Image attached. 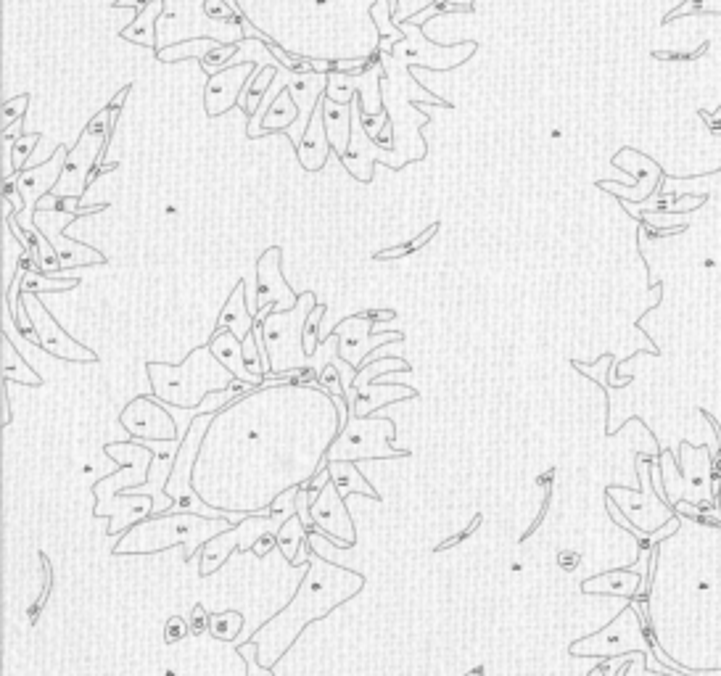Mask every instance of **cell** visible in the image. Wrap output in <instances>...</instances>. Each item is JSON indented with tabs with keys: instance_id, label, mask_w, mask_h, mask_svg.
Returning a JSON list of instances; mask_svg holds the SVG:
<instances>
[{
	"instance_id": "obj_1",
	"label": "cell",
	"mask_w": 721,
	"mask_h": 676,
	"mask_svg": "<svg viewBox=\"0 0 721 676\" xmlns=\"http://www.w3.org/2000/svg\"><path fill=\"white\" fill-rule=\"evenodd\" d=\"M365 576L333 563L320 555H309L307 576L296 587V595L286 608H280L273 618H267L265 624L259 626L251 637H262V634L275 632V653L273 666L283 655L294 647L296 637L307 629L312 621L331 616L333 610L341 608L344 603L354 600L365 589Z\"/></svg>"
},
{
	"instance_id": "obj_2",
	"label": "cell",
	"mask_w": 721,
	"mask_h": 676,
	"mask_svg": "<svg viewBox=\"0 0 721 676\" xmlns=\"http://www.w3.org/2000/svg\"><path fill=\"white\" fill-rule=\"evenodd\" d=\"M249 513L230 515V518H206L196 513H156L146 521L130 526L125 539L111 547V555H159V552L170 550L175 544L185 547V563H191L196 555V547L212 542L228 529L238 526Z\"/></svg>"
},
{
	"instance_id": "obj_3",
	"label": "cell",
	"mask_w": 721,
	"mask_h": 676,
	"mask_svg": "<svg viewBox=\"0 0 721 676\" xmlns=\"http://www.w3.org/2000/svg\"><path fill=\"white\" fill-rule=\"evenodd\" d=\"M397 436V423L381 412H373L368 418H360L349 410L346 423L341 426L339 436L333 441L325 460L328 463H339V460H381V457H410V449H397L391 441Z\"/></svg>"
},
{
	"instance_id": "obj_4",
	"label": "cell",
	"mask_w": 721,
	"mask_h": 676,
	"mask_svg": "<svg viewBox=\"0 0 721 676\" xmlns=\"http://www.w3.org/2000/svg\"><path fill=\"white\" fill-rule=\"evenodd\" d=\"M217 415H220V412H209L201 426H196L199 415L191 418L188 434L180 439V447H177L172 471L170 476H167V481H164L162 492L164 497L170 500V505L164 507L162 513H196V515H206V518H230V515H238V513H228V510L209 507L204 500H201L199 494L191 489V473L193 468H196V460H199L201 441H204L206 428L217 420Z\"/></svg>"
},
{
	"instance_id": "obj_5",
	"label": "cell",
	"mask_w": 721,
	"mask_h": 676,
	"mask_svg": "<svg viewBox=\"0 0 721 676\" xmlns=\"http://www.w3.org/2000/svg\"><path fill=\"white\" fill-rule=\"evenodd\" d=\"M304 296L299 294V304L288 312H267L262 320V331H265V352L270 362V373L267 378H283V375H296L307 368L309 352L307 338H304V323H307V307Z\"/></svg>"
},
{
	"instance_id": "obj_6",
	"label": "cell",
	"mask_w": 721,
	"mask_h": 676,
	"mask_svg": "<svg viewBox=\"0 0 721 676\" xmlns=\"http://www.w3.org/2000/svg\"><path fill=\"white\" fill-rule=\"evenodd\" d=\"M365 383L352 381L349 383V394H352V412L360 418H368L381 407L402 402V399H418V391L410 386H381L378 378L386 373H410L412 365L402 357H378L370 365H365Z\"/></svg>"
},
{
	"instance_id": "obj_7",
	"label": "cell",
	"mask_w": 721,
	"mask_h": 676,
	"mask_svg": "<svg viewBox=\"0 0 721 676\" xmlns=\"http://www.w3.org/2000/svg\"><path fill=\"white\" fill-rule=\"evenodd\" d=\"M399 30L405 32V37L394 45V51L391 56L407 67H428V69H436V72H442V69H452V67H460L465 61L471 59L473 51H476V43H455L452 48H442V45H431L423 35V27L415 22H399L397 24Z\"/></svg>"
},
{
	"instance_id": "obj_8",
	"label": "cell",
	"mask_w": 721,
	"mask_h": 676,
	"mask_svg": "<svg viewBox=\"0 0 721 676\" xmlns=\"http://www.w3.org/2000/svg\"><path fill=\"white\" fill-rule=\"evenodd\" d=\"M24 302H27V312H30V320L35 325L37 336H40V346L37 349H43V352L53 354V357H59V360H67V362H90V365H96L98 362V354L88 346H82L80 341H74L59 323H56V317L48 312V307L43 304V294H22Z\"/></svg>"
},
{
	"instance_id": "obj_9",
	"label": "cell",
	"mask_w": 721,
	"mask_h": 676,
	"mask_svg": "<svg viewBox=\"0 0 721 676\" xmlns=\"http://www.w3.org/2000/svg\"><path fill=\"white\" fill-rule=\"evenodd\" d=\"M109 143L111 140L106 138V135L93 133V130L85 127L80 140L74 143V148H69L67 164H64L61 180L56 183L53 193H56V196H69V199H82V193L88 188L90 169L106 159Z\"/></svg>"
},
{
	"instance_id": "obj_10",
	"label": "cell",
	"mask_w": 721,
	"mask_h": 676,
	"mask_svg": "<svg viewBox=\"0 0 721 676\" xmlns=\"http://www.w3.org/2000/svg\"><path fill=\"white\" fill-rule=\"evenodd\" d=\"M333 331L339 336V357L344 360L346 368L352 370V375L365 368V357L373 349H381L383 344H391V341H405L402 331L376 333V323H370L360 315L346 317Z\"/></svg>"
},
{
	"instance_id": "obj_11",
	"label": "cell",
	"mask_w": 721,
	"mask_h": 676,
	"mask_svg": "<svg viewBox=\"0 0 721 676\" xmlns=\"http://www.w3.org/2000/svg\"><path fill=\"white\" fill-rule=\"evenodd\" d=\"M273 304L278 312H288L299 304V294L294 288L288 286L283 278V251L280 246H270V249L259 257L257 262V302L251 307V312L262 320L267 307Z\"/></svg>"
},
{
	"instance_id": "obj_12",
	"label": "cell",
	"mask_w": 721,
	"mask_h": 676,
	"mask_svg": "<svg viewBox=\"0 0 721 676\" xmlns=\"http://www.w3.org/2000/svg\"><path fill=\"white\" fill-rule=\"evenodd\" d=\"M119 423L138 441H180L177 420L156 402L154 394L135 397L119 415Z\"/></svg>"
},
{
	"instance_id": "obj_13",
	"label": "cell",
	"mask_w": 721,
	"mask_h": 676,
	"mask_svg": "<svg viewBox=\"0 0 721 676\" xmlns=\"http://www.w3.org/2000/svg\"><path fill=\"white\" fill-rule=\"evenodd\" d=\"M312 523H315V529L323 534L333 547H339V550H352L354 542H357V531H354V523H352V515L346 510V500L339 494L336 484L325 486L323 494L312 502Z\"/></svg>"
},
{
	"instance_id": "obj_14",
	"label": "cell",
	"mask_w": 721,
	"mask_h": 676,
	"mask_svg": "<svg viewBox=\"0 0 721 676\" xmlns=\"http://www.w3.org/2000/svg\"><path fill=\"white\" fill-rule=\"evenodd\" d=\"M275 80L283 85V88L291 90V96H294L296 106H299V119H296L294 125L288 127L286 133L291 135V143L294 148H299L304 138V130H307L309 119L315 114L317 103L320 98L325 96V88H328V74H320V72H294V69H288L280 64L278 74H275Z\"/></svg>"
},
{
	"instance_id": "obj_15",
	"label": "cell",
	"mask_w": 721,
	"mask_h": 676,
	"mask_svg": "<svg viewBox=\"0 0 721 676\" xmlns=\"http://www.w3.org/2000/svg\"><path fill=\"white\" fill-rule=\"evenodd\" d=\"M341 164H346V169L352 172L357 180L362 183H370L373 180V164L376 162H389L391 167H402V159L391 154V148L386 151V146H378L376 140L370 138L368 130L362 127L360 111H357V103H354V122H352V140H349V148L346 154L339 159Z\"/></svg>"
},
{
	"instance_id": "obj_16",
	"label": "cell",
	"mask_w": 721,
	"mask_h": 676,
	"mask_svg": "<svg viewBox=\"0 0 721 676\" xmlns=\"http://www.w3.org/2000/svg\"><path fill=\"white\" fill-rule=\"evenodd\" d=\"M257 72V64H238V67H228L222 72L212 74L206 82L204 93V106L209 117H222L225 111H230L236 103H241L243 90L249 85V80Z\"/></svg>"
},
{
	"instance_id": "obj_17",
	"label": "cell",
	"mask_w": 721,
	"mask_h": 676,
	"mask_svg": "<svg viewBox=\"0 0 721 676\" xmlns=\"http://www.w3.org/2000/svg\"><path fill=\"white\" fill-rule=\"evenodd\" d=\"M67 154V146H56V151H53L48 162L16 172V175H19V193H22L24 199V212L35 214L37 204H40L48 193H53L56 183L61 180L64 164H67Z\"/></svg>"
},
{
	"instance_id": "obj_18",
	"label": "cell",
	"mask_w": 721,
	"mask_h": 676,
	"mask_svg": "<svg viewBox=\"0 0 721 676\" xmlns=\"http://www.w3.org/2000/svg\"><path fill=\"white\" fill-rule=\"evenodd\" d=\"M331 140H328V133H325V109H323V98L317 103L315 114L309 119L307 130H304V138L296 148V156H299V162H302L304 169L309 172H320L328 162V156H331Z\"/></svg>"
},
{
	"instance_id": "obj_19",
	"label": "cell",
	"mask_w": 721,
	"mask_h": 676,
	"mask_svg": "<svg viewBox=\"0 0 721 676\" xmlns=\"http://www.w3.org/2000/svg\"><path fill=\"white\" fill-rule=\"evenodd\" d=\"M254 323H257V315H254L249 304H246V283L238 280V286L233 288V294L228 296V302H225L220 317H217V325H214L212 336L233 331L243 341V338L251 333Z\"/></svg>"
},
{
	"instance_id": "obj_20",
	"label": "cell",
	"mask_w": 721,
	"mask_h": 676,
	"mask_svg": "<svg viewBox=\"0 0 721 676\" xmlns=\"http://www.w3.org/2000/svg\"><path fill=\"white\" fill-rule=\"evenodd\" d=\"M323 109H325V133L331 140L333 154L344 156L352 140V122H354V101L352 103H336L328 96H323Z\"/></svg>"
},
{
	"instance_id": "obj_21",
	"label": "cell",
	"mask_w": 721,
	"mask_h": 676,
	"mask_svg": "<svg viewBox=\"0 0 721 676\" xmlns=\"http://www.w3.org/2000/svg\"><path fill=\"white\" fill-rule=\"evenodd\" d=\"M206 346L212 349V354L217 360L228 368V373H233L238 381H246V383H254V386H262L257 375H251L243 365V341L236 336L233 331H225V333H217V336H209Z\"/></svg>"
},
{
	"instance_id": "obj_22",
	"label": "cell",
	"mask_w": 721,
	"mask_h": 676,
	"mask_svg": "<svg viewBox=\"0 0 721 676\" xmlns=\"http://www.w3.org/2000/svg\"><path fill=\"white\" fill-rule=\"evenodd\" d=\"M328 468H331L333 484H336V489H339V494L344 497V500L349 497V494H362V497H368V500H376V502L383 500L381 494H378L376 489L368 484V478L362 476L360 468H357V463H352V460L328 463Z\"/></svg>"
},
{
	"instance_id": "obj_23",
	"label": "cell",
	"mask_w": 721,
	"mask_h": 676,
	"mask_svg": "<svg viewBox=\"0 0 721 676\" xmlns=\"http://www.w3.org/2000/svg\"><path fill=\"white\" fill-rule=\"evenodd\" d=\"M0 344H3V381L24 383V386H32V389H40V386H45L43 378H40L35 370H32L30 362L24 360L22 352L16 349L14 341L6 336V331H3V336H0Z\"/></svg>"
},
{
	"instance_id": "obj_24",
	"label": "cell",
	"mask_w": 721,
	"mask_h": 676,
	"mask_svg": "<svg viewBox=\"0 0 721 676\" xmlns=\"http://www.w3.org/2000/svg\"><path fill=\"white\" fill-rule=\"evenodd\" d=\"M296 119H299V106H296L291 90L283 88L278 93V98L267 106L265 117H262V125H259V138H262V135L278 133V130L280 133H286Z\"/></svg>"
},
{
	"instance_id": "obj_25",
	"label": "cell",
	"mask_w": 721,
	"mask_h": 676,
	"mask_svg": "<svg viewBox=\"0 0 721 676\" xmlns=\"http://www.w3.org/2000/svg\"><path fill=\"white\" fill-rule=\"evenodd\" d=\"M164 14V0H154L151 6L143 8L140 14H135L133 24L125 27V30L119 32V35L130 40V43H140L156 51L159 48V37H156V19Z\"/></svg>"
},
{
	"instance_id": "obj_26",
	"label": "cell",
	"mask_w": 721,
	"mask_h": 676,
	"mask_svg": "<svg viewBox=\"0 0 721 676\" xmlns=\"http://www.w3.org/2000/svg\"><path fill=\"white\" fill-rule=\"evenodd\" d=\"M241 526V523H238ZM238 526L228 529L225 534L220 537H214L212 542L204 544V552H201V563H199V576L206 579V576H212L217 568L230 558V552L241 547V534H238Z\"/></svg>"
},
{
	"instance_id": "obj_27",
	"label": "cell",
	"mask_w": 721,
	"mask_h": 676,
	"mask_svg": "<svg viewBox=\"0 0 721 676\" xmlns=\"http://www.w3.org/2000/svg\"><path fill=\"white\" fill-rule=\"evenodd\" d=\"M703 201H706V196H682V199H679L677 193H653V196H648V199L640 201V204H629V201H624V206L634 214V217H637V214L642 212H655V214L690 212V209L703 206Z\"/></svg>"
},
{
	"instance_id": "obj_28",
	"label": "cell",
	"mask_w": 721,
	"mask_h": 676,
	"mask_svg": "<svg viewBox=\"0 0 721 676\" xmlns=\"http://www.w3.org/2000/svg\"><path fill=\"white\" fill-rule=\"evenodd\" d=\"M640 576L634 574L632 568H624V571H613V574L595 576V579H587L582 584V592H611V595H624L634 597L640 592Z\"/></svg>"
},
{
	"instance_id": "obj_29",
	"label": "cell",
	"mask_w": 721,
	"mask_h": 676,
	"mask_svg": "<svg viewBox=\"0 0 721 676\" xmlns=\"http://www.w3.org/2000/svg\"><path fill=\"white\" fill-rule=\"evenodd\" d=\"M278 537V547L286 552V560L294 568H299V550L309 542V526L302 521V515H291L288 521H283L275 531Z\"/></svg>"
},
{
	"instance_id": "obj_30",
	"label": "cell",
	"mask_w": 721,
	"mask_h": 676,
	"mask_svg": "<svg viewBox=\"0 0 721 676\" xmlns=\"http://www.w3.org/2000/svg\"><path fill=\"white\" fill-rule=\"evenodd\" d=\"M275 74H278V67H257L254 77L249 80V85L243 90L241 103H238L249 117H257L259 106H262L265 96L270 93V88H273Z\"/></svg>"
},
{
	"instance_id": "obj_31",
	"label": "cell",
	"mask_w": 721,
	"mask_h": 676,
	"mask_svg": "<svg viewBox=\"0 0 721 676\" xmlns=\"http://www.w3.org/2000/svg\"><path fill=\"white\" fill-rule=\"evenodd\" d=\"M220 40L217 37H193V40H185V43H175L172 48H162L156 51V59L159 61H180V59H204L206 53L217 48Z\"/></svg>"
},
{
	"instance_id": "obj_32",
	"label": "cell",
	"mask_w": 721,
	"mask_h": 676,
	"mask_svg": "<svg viewBox=\"0 0 721 676\" xmlns=\"http://www.w3.org/2000/svg\"><path fill=\"white\" fill-rule=\"evenodd\" d=\"M243 629V613L238 610H225V613H214L209 618V634L217 642H236Z\"/></svg>"
},
{
	"instance_id": "obj_33",
	"label": "cell",
	"mask_w": 721,
	"mask_h": 676,
	"mask_svg": "<svg viewBox=\"0 0 721 676\" xmlns=\"http://www.w3.org/2000/svg\"><path fill=\"white\" fill-rule=\"evenodd\" d=\"M317 383L323 386V391H328V394H333V397L339 399V402H344V407H352V402H349V394L344 391V381H341L339 357L328 362V365H325V368L317 373Z\"/></svg>"
},
{
	"instance_id": "obj_34",
	"label": "cell",
	"mask_w": 721,
	"mask_h": 676,
	"mask_svg": "<svg viewBox=\"0 0 721 676\" xmlns=\"http://www.w3.org/2000/svg\"><path fill=\"white\" fill-rule=\"evenodd\" d=\"M40 566H43V589H40V595H37L35 603L27 608V618H30V624L35 626L37 621H40V613H43L45 603H48V597H51V589H53V566H51V560H48V555L45 552H40Z\"/></svg>"
},
{
	"instance_id": "obj_35",
	"label": "cell",
	"mask_w": 721,
	"mask_h": 676,
	"mask_svg": "<svg viewBox=\"0 0 721 676\" xmlns=\"http://www.w3.org/2000/svg\"><path fill=\"white\" fill-rule=\"evenodd\" d=\"M238 45L241 43H220L217 48H212V51L206 53L204 59H201V69H204L209 77L217 72H222V69H228V61L238 53Z\"/></svg>"
},
{
	"instance_id": "obj_36",
	"label": "cell",
	"mask_w": 721,
	"mask_h": 676,
	"mask_svg": "<svg viewBox=\"0 0 721 676\" xmlns=\"http://www.w3.org/2000/svg\"><path fill=\"white\" fill-rule=\"evenodd\" d=\"M436 233H439V222H434L431 228L423 230V233H420V236L415 238V241L402 243V246H394V249L378 251L376 262H383V259H399V257H407V254H415V251L423 249V246H426V243L436 236Z\"/></svg>"
},
{
	"instance_id": "obj_37",
	"label": "cell",
	"mask_w": 721,
	"mask_h": 676,
	"mask_svg": "<svg viewBox=\"0 0 721 676\" xmlns=\"http://www.w3.org/2000/svg\"><path fill=\"white\" fill-rule=\"evenodd\" d=\"M325 312H328V307L320 302L312 304V309H309L307 323H304V338H307L309 354L315 352V349H320V344H323V336H320V320L325 317Z\"/></svg>"
},
{
	"instance_id": "obj_38",
	"label": "cell",
	"mask_w": 721,
	"mask_h": 676,
	"mask_svg": "<svg viewBox=\"0 0 721 676\" xmlns=\"http://www.w3.org/2000/svg\"><path fill=\"white\" fill-rule=\"evenodd\" d=\"M40 138H43L40 133H27V135H22V138L11 140V159H14V172H22L24 164H27V159H30L32 151H35V146L40 143Z\"/></svg>"
},
{
	"instance_id": "obj_39",
	"label": "cell",
	"mask_w": 721,
	"mask_h": 676,
	"mask_svg": "<svg viewBox=\"0 0 721 676\" xmlns=\"http://www.w3.org/2000/svg\"><path fill=\"white\" fill-rule=\"evenodd\" d=\"M30 109V96H16L11 101H3V117H0V127L11 130L16 122H22L24 111Z\"/></svg>"
},
{
	"instance_id": "obj_40",
	"label": "cell",
	"mask_w": 721,
	"mask_h": 676,
	"mask_svg": "<svg viewBox=\"0 0 721 676\" xmlns=\"http://www.w3.org/2000/svg\"><path fill=\"white\" fill-rule=\"evenodd\" d=\"M436 0H397V8H394V14H391V22L399 24L410 19L412 14H418V11H426L428 6H434Z\"/></svg>"
},
{
	"instance_id": "obj_41",
	"label": "cell",
	"mask_w": 721,
	"mask_h": 676,
	"mask_svg": "<svg viewBox=\"0 0 721 676\" xmlns=\"http://www.w3.org/2000/svg\"><path fill=\"white\" fill-rule=\"evenodd\" d=\"M481 523H484V515L476 513V515H473V521L468 523V526H465L463 531H457L455 537H449V539H444L442 544H436L434 552H436V555H439V552L449 550V547H457V544H460V542H465V539H468V537H473V534H476V531H479Z\"/></svg>"
},
{
	"instance_id": "obj_42",
	"label": "cell",
	"mask_w": 721,
	"mask_h": 676,
	"mask_svg": "<svg viewBox=\"0 0 721 676\" xmlns=\"http://www.w3.org/2000/svg\"><path fill=\"white\" fill-rule=\"evenodd\" d=\"M188 634H191V626H188L185 618L172 616L170 621L164 624V642H167V645H177V642H183Z\"/></svg>"
},
{
	"instance_id": "obj_43",
	"label": "cell",
	"mask_w": 721,
	"mask_h": 676,
	"mask_svg": "<svg viewBox=\"0 0 721 676\" xmlns=\"http://www.w3.org/2000/svg\"><path fill=\"white\" fill-rule=\"evenodd\" d=\"M209 618H212V613L204 608L201 603L193 605L191 610V621H188V626H191V634L193 637H199V634L209 632Z\"/></svg>"
},
{
	"instance_id": "obj_44",
	"label": "cell",
	"mask_w": 721,
	"mask_h": 676,
	"mask_svg": "<svg viewBox=\"0 0 721 676\" xmlns=\"http://www.w3.org/2000/svg\"><path fill=\"white\" fill-rule=\"evenodd\" d=\"M278 547V537H275V531H265L262 537H257V542L251 544V552L257 555V558H267L270 552Z\"/></svg>"
},
{
	"instance_id": "obj_45",
	"label": "cell",
	"mask_w": 721,
	"mask_h": 676,
	"mask_svg": "<svg viewBox=\"0 0 721 676\" xmlns=\"http://www.w3.org/2000/svg\"><path fill=\"white\" fill-rule=\"evenodd\" d=\"M236 653L238 658L246 663V676H275L270 666H259V661H249V655H246V650H241V647H236Z\"/></svg>"
},
{
	"instance_id": "obj_46",
	"label": "cell",
	"mask_w": 721,
	"mask_h": 676,
	"mask_svg": "<svg viewBox=\"0 0 721 676\" xmlns=\"http://www.w3.org/2000/svg\"><path fill=\"white\" fill-rule=\"evenodd\" d=\"M360 317H365V320H370V323H389V320H394L397 317V312L394 309H365V312H357Z\"/></svg>"
},
{
	"instance_id": "obj_47",
	"label": "cell",
	"mask_w": 721,
	"mask_h": 676,
	"mask_svg": "<svg viewBox=\"0 0 721 676\" xmlns=\"http://www.w3.org/2000/svg\"><path fill=\"white\" fill-rule=\"evenodd\" d=\"M0 426H11V397H8V381H3V420Z\"/></svg>"
},
{
	"instance_id": "obj_48",
	"label": "cell",
	"mask_w": 721,
	"mask_h": 676,
	"mask_svg": "<svg viewBox=\"0 0 721 676\" xmlns=\"http://www.w3.org/2000/svg\"><path fill=\"white\" fill-rule=\"evenodd\" d=\"M117 3V8H133L135 14H140L143 8H148L154 0H114Z\"/></svg>"
},
{
	"instance_id": "obj_49",
	"label": "cell",
	"mask_w": 721,
	"mask_h": 676,
	"mask_svg": "<svg viewBox=\"0 0 721 676\" xmlns=\"http://www.w3.org/2000/svg\"><path fill=\"white\" fill-rule=\"evenodd\" d=\"M560 568H566V571H574L579 566V555L576 552H560Z\"/></svg>"
},
{
	"instance_id": "obj_50",
	"label": "cell",
	"mask_w": 721,
	"mask_h": 676,
	"mask_svg": "<svg viewBox=\"0 0 721 676\" xmlns=\"http://www.w3.org/2000/svg\"><path fill=\"white\" fill-rule=\"evenodd\" d=\"M127 93H130V88H125V90H122V93H119V96H117V98H114V101H111V103H109L111 109H122V101H125V98H127Z\"/></svg>"
},
{
	"instance_id": "obj_51",
	"label": "cell",
	"mask_w": 721,
	"mask_h": 676,
	"mask_svg": "<svg viewBox=\"0 0 721 676\" xmlns=\"http://www.w3.org/2000/svg\"><path fill=\"white\" fill-rule=\"evenodd\" d=\"M465 676H484V666H476V669H473V674H465Z\"/></svg>"
},
{
	"instance_id": "obj_52",
	"label": "cell",
	"mask_w": 721,
	"mask_h": 676,
	"mask_svg": "<svg viewBox=\"0 0 721 676\" xmlns=\"http://www.w3.org/2000/svg\"><path fill=\"white\" fill-rule=\"evenodd\" d=\"M317 8H328V0H315Z\"/></svg>"
},
{
	"instance_id": "obj_53",
	"label": "cell",
	"mask_w": 721,
	"mask_h": 676,
	"mask_svg": "<svg viewBox=\"0 0 721 676\" xmlns=\"http://www.w3.org/2000/svg\"><path fill=\"white\" fill-rule=\"evenodd\" d=\"M389 8H391V14H394V8H397V0H389Z\"/></svg>"
}]
</instances>
